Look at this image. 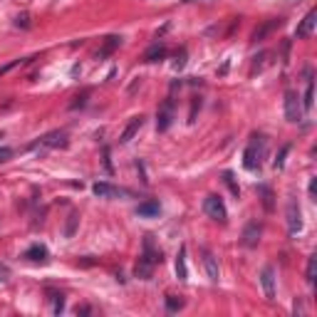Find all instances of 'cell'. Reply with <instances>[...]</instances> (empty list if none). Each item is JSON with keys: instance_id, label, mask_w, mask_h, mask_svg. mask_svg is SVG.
<instances>
[{"instance_id": "obj_10", "label": "cell", "mask_w": 317, "mask_h": 317, "mask_svg": "<svg viewBox=\"0 0 317 317\" xmlns=\"http://www.w3.org/2000/svg\"><path fill=\"white\" fill-rule=\"evenodd\" d=\"M260 283H263V290H265V297L275 300V273H273V268H263Z\"/></svg>"}, {"instance_id": "obj_22", "label": "cell", "mask_w": 317, "mask_h": 317, "mask_svg": "<svg viewBox=\"0 0 317 317\" xmlns=\"http://www.w3.org/2000/svg\"><path fill=\"white\" fill-rule=\"evenodd\" d=\"M312 99H315V85H312V80H310V82H307V89H305V99H302V109H305V112L312 109Z\"/></svg>"}, {"instance_id": "obj_32", "label": "cell", "mask_w": 317, "mask_h": 317, "mask_svg": "<svg viewBox=\"0 0 317 317\" xmlns=\"http://www.w3.org/2000/svg\"><path fill=\"white\" fill-rule=\"evenodd\" d=\"M15 25H18V28H30V15L28 13L18 15V18H15Z\"/></svg>"}, {"instance_id": "obj_3", "label": "cell", "mask_w": 317, "mask_h": 317, "mask_svg": "<svg viewBox=\"0 0 317 317\" xmlns=\"http://www.w3.org/2000/svg\"><path fill=\"white\" fill-rule=\"evenodd\" d=\"M203 211H206L208 218H213V221H218V223H226V221H228V211H226V206H223V201H221L218 196H206Z\"/></svg>"}, {"instance_id": "obj_30", "label": "cell", "mask_w": 317, "mask_h": 317, "mask_svg": "<svg viewBox=\"0 0 317 317\" xmlns=\"http://www.w3.org/2000/svg\"><path fill=\"white\" fill-rule=\"evenodd\" d=\"M25 62H28V59H13L10 65H5V67H0V77H3L5 72H10L13 67H20V65H25Z\"/></svg>"}, {"instance_id": "obj_19", "label": "cell", "mask_w": 317, "mask_h": 317, "mask_svg": "<svg viewBox=\"0 0 317 317\" xmlns=\"http://www.w3.org/2000/svg\"><path fill=\"white\" fill-rule=\"evenodd\" d=\"M176 278L178 280H188V270H186V245H181L178 256H176Z\"/></svg>"}, {"instance_id": "obj_33", "label": "cell", "mask_w": 317, "mask_h": 317, "mask_svg": "<svg viewBox=\"0 0 317 317\" xmlns=\"http://www.w3.org/2000/svg\"><path fill=\"white\" fill-rule=\"evenodd\" d=\"M183 65H186V50H181V52L176 55V62H173V67H176V70H181Z\"/></svg>"}, {"instance_id": "obj_2", "label": "cell", "mask_w": 317, "mask_h": 317, "mask_svg": "<svg viewBox=\"0 0 317 317\" xmlns=\"http://www.w3.org/2000/svg\"><path fill=\"white\" fill-rule=\"evenodd\" d=\"M305 114V109H302V99H300V94L295 92V89H288L285 92V119L288 121H300Z\"/></svg>"}, {"instance_id": "obj_23", "label": "cell", "mask_w": 317, "mask_h": 317, "mask_svg": "<svg viewBox=\"0 0 317 317\" xmlns=\"http://www.w3.org/2000/svg\"><path fill=\"white\" fill-rule=\"evenodd\" d=\"M307 283H315V275H317V256H310L307 260Z\"/></svg>"}, {"instance_id": "obj_36", "label": "cell", "mask_w": 317, "mask_h": 317, "mask_svg": "<svg viewBox=\"0 0 317 317\" xmlns=\"http://www.w3.org/2000/svg\"><path fill=\"white\" fill-rule=\"evenodd\" d=\"M104 169H107L109 173L114 171V169H112V161H109V149H104Z\"/></svg>"}, {"instance_id": "obj_17", "label": "cell", "mask_w": 317, "mask_h": 317, "mask_svg": "<svg viewBox=\"0 0 317 317\" xmlns=\"http://www.w3.org/2000/svg\"><path fill=\"white\" fill-rule=\"evenodd\" d=\"M166 45H161V42H156V45H151L149 50L144 52V62H159V59L166 57Z\"/></svg>"}, {"instance_id": "obj_29", "label": "cell", "mask_w": 317, "mask_h": 317, "mask_svg": "<svg viewBox=\"0 0 317 317\" xmlns=\"http://www.w3.org/2000/svg\"><path fill=\"white\" fill-rule=\"evenodd\" d=\"M87 97H89V92H82V94H77V97H75V102H72L70 107H72V109H77V107H85Z\"/></svg>"}, {"instance_id": "obj_38", "label": "cell", "mask_w": 317, "mask_h": 317, "mask_svg": "<svg viewBox=\"0 0 317 317\" xmlns=\"http://www.w3.org/2000/svg\"><path fill=\"white\" fill-rule=\"evenodd\" d=\"M0 280H8V268L0 265Z\"/></svg>"}, {"instance_id": "obj_39", "label": "cell", "mask_w": 317, "mask_h": 317, "mask_svg": "<svg viewBox=\"0 0 317 317\" xmlns=\"http://www.w3.org/2000/svg\"><path fill=\"white\" fill-rule=\"evenodd\" d=\"M188 3H194V0H188Z\"/></svg>"}, {"instance_id": "obj_1", "label": "cell", "mask_w": 317, "mask_h": 317, "mask_svg": "<svg viewBox=\"0 0 317 317\" xmlns=\"http://www.w3.org/2000/svg\"><path fill=\"white\" fill-rule=\"evenodd\" d=\"M265 151H268V142H265V137H263V134H253V137H250V144L245 146V151H243V166H245L248 171L260 169Z\"/></svg>"}, {"instance_id": "obj_31", "label": "cell", "mask_w": 317, "mask_h": 317, "mask_svg": "<svg viewBox=\"0 0 317 317\" xmlns=\"http://www.w3.org/2000/svg\"><path fill=\"white\" fill-rule=\"evenodd\" d=\"M52 302H55V312H62V310H65V297H62L59 292L52 295Z\"/></svg>"}, {"instance_id": "obj_24", "label": "cell", "mask_w": 317, "mask_h": 317, "mask_svg": "<svg viewBox=\"0 0 317 317\" xmlns=\"http://www.w3.org/2000/svg\"><path fill=\"white\" fill-rule=\"evenodd\" d=\"M77 221H80V216H77V213H70V221H67V228H65V238H72V235H75Z\"/></svg>"}, {"instance_id": "obj_26", "label": "cell", "mask_w": 317, "mask_h": 317, "mask_svg": "<svg viewBox=\"0 0 317 317\" xmlns=\"http://www.w3.org/2000/svg\"><path fill=\"white\" fill-rule=\"evenodd\" d=\"M265 59H268V52H260L258 57H253V70H250V75H256V72H260V70L265 67Z\"/></svg>"}, {"instance_id": "obj_34", "label": "cell", "mask_w": 317, "mask_h": 317, "mask_svg": "<svg viewBox=\"0 0 317 317\" xmlns=\"http://www.w3.org/2000/svg\"><path fill=\"white\" fill-rule=\"evenodd\" d=\"M201 109V99H194V104H191V114H188V121H194L196 119V112Z\"/></svg>"}, {"instance_id": "obj_13", "label": "cell", "mask_w": 317, "mask_h": 317, "mask_svg": "<svg viewBox=\"0 0 317 317\" xmlns=\"http://www.w3.org/2000/svg\"><path fill=\"white\" fill-rule=\"evenodd\" d=\"M315 23H317V10H310V13L302 18V23L297 25L295 35H297V37H307V35L312 32V28H315Z\"/></svg>"}, {"instance_id": "obj_27", "label": "cell", "mask_w": 317, "mask_h": 317, "mask_svg": "<svg viewBox=\"0 0 317 317\" xmlns=\"http://www.w3.org/2000/svg\"><path fill=\"white\" fill-rule=\"evenodd\" d=\"M288 154H290V146L285 144V146H283V149H280V154H278V159L273 161V166H275V169H283V166H285V156H288Z\"/></svg>"}, {"instance_id": "obj_12", "label": "cell", "mask_w": 317, "mask_h": 317, "mask_svg": "<svg viewBox=\"0 0 317 317\" xmlns=\"http://www.w3.org/2000/svg\"><path fill=\"white\" fill-rule=\"evenodd\" d=\"M40 144L42 146H52V149H57V146H67V132H50V134H45L42 139H40Z\"/></svg>"}, {"instance_id": "obj_7", "label": "cell", "mask_w": 317, "mask_h": 317, "mask_svg": "<svg viewBox=\"0 0 317 317\" xmlns=\"http://www.w3.org/2000/svg\"><path fill=\"white\" fill-rule=\"evenodd\" d=\"M171 121H173V102L166 99L164 107H161L159 114H156V129H159V132H166V129L171 126Z\"/></svg>"}, {"instance_id": "obj_28", "label": "cell", "mask_w": 317, "mask_h": 317, "mask_svg": "<svg viewBox=\"0 0 317 317\" xmlns=\"http://www.w3.org/2000/svg\"><path fill=\"white\" fill-rule=\"evenodd\" d=\"M223 181L228 183V188H231L233 196H238V194H240V188H238V183H235V178H233V173H231V171L223 173Z\"/></svg>"}, {"instance_id": "obj_35", "label": "cell", "mask_w": 317, "mask_h": 317, "mask_svg": "<svg viewBox=\"0 0 317 317\" xmlns=\"http://www.w3.org/2000/svg\"><path fill=\"white\" fill-rule=\"evenodd\" d=\"M10 156H13V151H10L8 146H0V164H3V161H8Z\"/></svg>"}, {"instance_id": "obj_16", "label": "cell", "mask_w": 317, "mask_h": 317, "mask_svg": "<svg viewBox=\"0 0 317 317\" xmlns=\"http://www.w3.org/2000/svg\"><path fill=\"white\" fill-rule=\"evenodd\" d=\"M203 265H206V273H208V278L213 280V283H218V278H221V270H218V263L213 258V253H203Z\"/></svg>"}, {"instance_id": "obj_25", "label": "cell", "mask_w": 317, "mask_h": 317, "mask_svg": "<svg viewBox=\"0 0 317 317\" xmlns=\"http://www.w3.org/2000/svg\"><path fill=\"white\" fill-rule=\"evenodd\" d=\"M166 307H169L171 312H176V310H181V307H183V300H181V297H176V295H169V297H166Z\"/></svg>"}, {"instance_id": "obj_20", "label": "cell", "mask_w": 317, "mask_h": 317, "mask_svg": "<svg viewBox=\"0 0 317 317\" xmlns=\"http://www.w3.org/2000/svg\"><path fill=\"white\" fill-rule=\"evenodd\" d=\"M151 273H154V263H149L146 258H139L137 268H134V275H137L139 280H149V278H151Z\"/></svg>"}, {"instance_id": "obj_15", "label": "cell", "mask_w": 317, "mask_h": 317, "mask_svg": "<svg viewBox=\"0 0 317 317\" xmlns=\"http://www.w3.org/2000/svg\"><path fill=\"white\" fill-rule=\"evenodd\" d=\"M159 211H161V203L156 201V199H151V201L139 203L137 216H142V218H154V216H159Z\"/></svg>"}, {"instance_id": "obj_40", "label": "cell", "mask_w": 317, "mask_h": 317, "mask_svg": "<svg viewBox=\"0 0 317 317\" xmlns=\"http://www.w3.org/2000/svg\"><path fill=\"white\" fill-rule=\"evenodd\" d=\"M290 3H292V0H290Z\"/></svg>"}, {"instance_id": "obj_8", "label": "cell", "mask_w": 317, "mask_h": 317, "mask_svg": "<svg viewBox=\"0 0 317 317\" xmlns=\"http://www.w3.org/2000/svg\"><path fill=\"white\" fill-rule=\"evenodd\" d=\"M288 231L292 233V235L302 231V213H300V206L295 201L288 203Z\"/></svg>"}, {"instance_id": "obj_11", "label": "cell", "mask_w": 317, "mask_h": 317, "mask_svg": "<svg viewBox=\"0 0 317 317\" xmlns=\"http://www.w3.org/2000/svg\"><path fill=\"white\" fill-rule=\"evenodd\" d=\"M142 258H146L149 260V263H154V265H159V263H161V250H156V248H154V238H151V235H146L144 238V250H142Z\"/></svg>"}, {"instance_id": "obj_4", "label": "cell", "mask_w": 317, "mask_h": 317, "mask_svg": "<svg viewBox=\"0 0 317 317\" xmlns=\"http://www.w3.org/2000/svg\"><path fill=\"white\" fill-rule=\"evenodd\" d=\"M92 191H94V196H99V199H119V196H126V194H129V191H124V188H119V186H112V183H107V181L94 183Z\"/></svg>"}, {"instance_id": "obj_9", "label": "cell", "mask_w": 317, "mask_h": 317, "mask_svg": "<svg viewBox=\"0 0 317 317\" xmlns=\"http://www.w3.org/2000/svg\"><path fill=\"white\" fill-rule=\"evenodd\" d=\"M144 126V116H132V121L124 126V132H121V137H119V142L121 144H129L134 137H137V132Z\"/></svg>"}, {"instance_id": "obj_6", "label": "cell", "mask_w": 317, "mask_h": 317, "mask_svg": "<svg viewBox=\"0 0 317 317\" xmlns=\"http://www.w3.org/2000/svg\"><path fill=\"white\" fill-rule=\"evenodd\" d=\"M260 233H263L260 223L258 221H250V223L243 228V240H240V243H243L245 248H256L260 243Z\"/></svg>"}, {"instance_id": "obj_5", "label": "cell", "mask_w": 317, "mask_h": 317, "mask_svg": "<svg viewBox=\"0 0 317 317\" xmlns=\"http://www.w3.org/2000/svg\"><path fill=\"white\" fill-rule=\"evenodd\" d=\"M278 28H283V18H273V20H268V23H263L260 28L253 30V35H250V42H263L273 30H278Z\"/></svg>"}, {"instance_id": "obj_18", "label": "cell", "mask_w": 317, "mask_h": 317, "mask_svg": "<svg viewBox=\"0 0 317 317\" xmlns=\"http://www.w3.org/2000/svg\"><path fill=\"white\" fill-rule=\"evenodd\" d=\"M25 258L32 260V263H45L47 260V248L40 245V243H35V245H30L28 250H25Z\"/></svg>"}, {"instance_id": "obj_14", "label": "cell", "mask_w": 317, "mask_h": 317, "mask_svg": "<svg viewBox=\"0 0 317 317\" xmlns=\"http://www.w3.org/2000/svg\"><path fill=\"white\" fill-rule=\"evenodd\" d=\"M119 45H121V37H119V35H109V37L104 40V45H102V47L97 50V59L109 57V55L114 52V50L119 47Z\"/></svg>"}, {"instance_id": "obj_37", "label": "cell", "mask_w": 317, "mask_h": 317, "mask_svg": "<svg viewBox=\"0 0 317 317\" xmlns=\"http://www.w3.org/2000/svg\"><path fill=\"white\" fill-rule=\"evenodd\" d=\"M310 196H312V199L317 196V178H312V181H310Z\"/></svg>"}, {"instance_id": "obj_21", "label": "cell", "mask_w": 317, "mask_h": 317, "mask_svg": "<svg viewBox=\"0 0 317 317\" xmlns=\"http://www.w3.org/2000/svg\"><path fill=\"white\" fill-rule=\"evenodd\" d=\"M258 194H260V199H263V208L268 211V213H273V208H275V203H273V191L268 188V186H258Z\"/></svg>"}]
</instances>
